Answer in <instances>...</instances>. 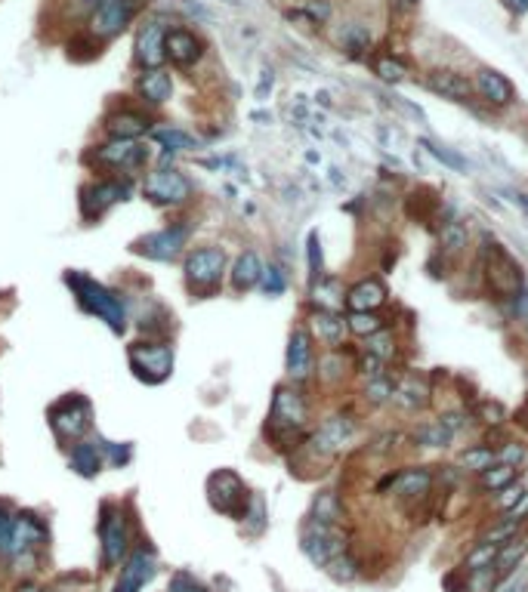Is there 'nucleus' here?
Listing matches in <instances>:
<instances>
[{
  "label": "nucleus",
  "mask_w": 528,
  "mask_h": 592,
  "mask_svg": "<svg viewBox=\"0 0 528 592\" xmlns=\"http://www.w3.org/2000/svg\"><path fill=\"white\" fill-rule=\"evenodd\" d=\"M306 423H309L306 395L293 386H278L276 395H272L269 420H266V439L272 441V448L276 450L300 448V441L306 435Z\"/></svg>",
  "instance_id": "f257e3e1"
},
{
  "label": "nucleus",
  "mask_w": 528,
  "mask_h": 592,
  "mask_svg": "<svg viewBox=\"0 0 528 592\" xmlns=\"http://www.w3.org/2000/svg\"><path fill=\"white\" fill-rule=\"evenodd\" d=\"M65 284L71 287L78 306H81L87 315H96V318L105 321L115 333L127 331V306H124L121 293L105 287L103 281L90 278V275H84V272H69L65 275Z\"/></svg>",
  "instance_id": "f03ea898"
},
{
  "label": "nucleus",
  "mask_w": 528,
  "mask_h": 592,
  "mask_svg": "<svg viewBox=\"0 0 528 592\" xmlns=\"http://www.w3.org/2000/svg\"><path fill=\"white\" fill-rule=\"evenodd\" d=\"M483 281L494 300L516 302L525 293V275L519 268V262L500 244H491V241L483 247Z\"/></svg>",
  "instance_id": "7ed1b4c3"
},
{
  "label": "nucleus",
  "mask_w": 528,
  "mask_h": 592,
  "mask_svg": "<svg viewBox=\"0 0 528 592\" xmlns=\"http://www.w3.org/2000/svg\"><path fill=\"white\" fill-rule=\"evenodd\" d=\"M46 420H50V429L59 441L78 444V441H84V435L90 432V426H93V407L84 395L71 392V395H62L59 401H53L50 410H46Z\"/></svg>",
  "instance_id": "20e7f679"
},
{
  "label": "nucleus",
  "mask_w": 528,
  "mask_h": 592,
  "mask_svg": "<svg viewBox=\"0 0 528 592\" xmlns=\"http://www.w3.org/2000/svg\"><path fill=\"white\" fill-rule=\"evenodd\" d=\"M186 275V287H189L195 296H213L223 284V275H226V253L219 247H198L186 257L183 266Z\"/></svg>",
  "instance_id": "39448f33"
},
{
  "label": "nucleus",
  "mask_w": 528,
  "mask_h": 592,
  "mask_svg": "<svg viewBox=\"0 0 528 592\" xmlns=\"http://www.w3.org/2000/svg\"><path fill=\"white\" fill-rule=\"evenodd\" d=\"M127 361L136 380L155 386L173 374V346L167 340H139L127 349Z\"/></svg>",
  "instance_id": "423d86ee"
},
{
  "label": "nucleus",
  "mask_w": 528,
  "mask_h": 592,
  "mask_svg": "<svg viewBox=\"0 0 528 592\" xmlns=\"http://www.w3.org/2000/svg\"><path fill=\"white\" fill-rule=\"evenodd\" d=\"M207 500L217 513L229 518H244L251 509V490L242 481V475L232 473V469H217V473L207 479Z\"/></svg>",
  "instance_id": "0eeeda50"
},
{
  "label": "nucleus",
  "mask_w": 528,
  "mask_h": 592,
  "mask_svg": "<svg viewBox=\"0 0 528 592\" xmlns=\"http://www.w3.org/2000/svg\"><path fill=\"white\" fill-rule=\"evenodd\" d=\"M133 192L130 179L121 177H103V179H93L81 188V217L87 222L105 217L118 201H127Z\"/></svg>",
  "instance_id": "6e6552de"
},
{
  "label": "nucleus",
  "mask_w": 528,
  "mask_h": 592,
  "mask_svg": "<svg viewBox=\"0 0 528 592\" xmlns=\"http://www.w3.org/2000/svg\"><path fill=\"white\" fill-rule=\"evenodd\" d=\"M149 154H152L149 145L139 143V139H109V143L93 152V160H96V167H103V170L130 177V173L143 170V167L149 164Z\"/></svg>",
  "instance_id": "1a4fd4ad"
},
{
  "label": "nucleus",
  "mask_w": 528,
  "mask_h": 592,
  "mask_svg": "<svg viewBox=\"0 0 528 592\" xmlns=\"http://www.w3.org/2000/svg\"><path fill=\"white\" fill-rule=\"evenodd\" d=\"M99 537H103V564L115 568L130 553V522L121 506L105 503L103 518H99Z\"/></svg>",
  "instance_id": "9d476101"
},
{
  "label": "nucleus",
  "mask_w": 528,
  "mask_h": 592,
  "mask_svg": "<svg viewBox=\"0 0 528 592\" xmlns=\"http://www.w3.org/2000/svg\"><path fill=\"white\" fill-rule=\"evenodd\" d=\"M303 553L325 568L331 558L350 553V534H346L340 524H325V522H312L309 518V524H306V530H303Z\"/></svg>",
  "instance_id": "9b49d317"
},
{
  "label": "nucleus",
  "mask_w": 528,
  "mask_h": 592,
  "mask_svg": "<svg viewBox=\"0 0 528 592\" xmlns=\"http://www.w3.org/2000/svg\"><path fill=\"white\" fill-rule=\"evenodd\" d=\"M149 0H103L90 16V35L96 40H111L139 16Z\"/></svg>",
  "instance_id": "f8f14e48"
},
{
  "label": "nucleus",
  "mask_w": 528,
  "mask_h": 592,
  "mask_svg": "<svg viewBox=\"0 0 528 592\" xmlns=\"http://www.w3.org/2000/svg\"><path fill=\"white\" fill-rule=\"evenodd\" d=\"M143 194L152 201V204L161 207H179L192 198V183L183 177L179 170H155L145 177L143 183Z\"/></svg>",
  "instance_id": "ddd939ff"
},
{
  "label": "nucleus",
  "mask_w": 528,
  "mask_h": 592,
  "mask_svg": "<svg viewBox=\"0 0 528 592\" xmlns=\"http://www.w3.org/2000/svg\"><path fill=\"white\" fill-rule=\"evenodd\" d=\"M189 234H192V228L186 226V222H173V226H164V228H158V232L139 238L133 251L143 253V257H149V259L170 262L179 257V251L186 247Z\"/></svg>",
  "instance_id": "4468645a"
},
{
  "label": "nucleus",
  "mask_w": 528,
  "mask_h": 592,
  "mask_svg": "<svg viewBox=\"0 0 528 592\" xmlns=\"http://www.w3.org/2000/svg\"><path fill=\"white\" fill-rule=\"evenodd\" d=\"M44 543H46V528L41 518L35 513H16L6 555L16 558V562H31V555H35Z\"/></svg>",
  "instance_id": "2eb2a0df"
},
{
  "label": "nucleus",
  "mask_w": 528,
  "mask_h": 592,
  "mask_svg": "<svg viewBox=\"0 0 528 592\" xmlns=\"http://www.w3.org/2000/svg\"><path fill=\"white\" fill-rule=\"evenodd\" d=\"M352 435H356L352 420H346V416H327L306 444H309V450L318 456H337L343 448H350Z\"/></svg>",
  "instance_id": "dca6fc26"
},
{
  "label": "nucleus",
  "mask_w": 528,
  "mask_h": 592,
  "mask_svg": "<svg viewBox=\"0 0 528 592\" xmlns=\"http://www.w3.org/2000/svg\"><path fill=\"white\" fill-rule=\"evenodd\" d=\"M167 25L164 19H149L143 29L136 31V62L143 69L155 71L164 65L167 59Z\"/></svg>",
  "instance_id": "f3484780"
},
{
  "label": "nucleus",
  "mask_w": 528,
  "mask_h": 592,
  "mask_svg": "<svg viewBox=\"0 0 528 592\" xmlns=\"http://www.w3.org/2000/svg\"><path fill=\"white\" fill-rule=\"evenodd\" d=\"M287 376L291 380H309L316 370V349H312V336L306 327H293L287 336Z\"/></svg>",
  "instance_id": "a211bd4d"
},
{
  "label": "nucleus",
  "mask_w": 528,
  "mask_h": 592,
  "mask_svg": "<svg viewBox=\"0 0 528 592\" xmlns=\"http://www.w3.org/2000/svg\"><path fill=\"white\" fill-rule=\"evenodd\" d=\"M152 577H155V555H152V549L136 547L130 553V558L124 562L121 577H118V583L111 592H143V587L152 580Z\"/></svg>",
  "instance_id": "6ab92c4d"
},
{
  "label": "nucleus",
  "mask_w": 528,
  "mask_h": 592,
  "mask_svg": "<svg viewBox=\"0 0 528 592\" xmlns=\"http://www.w3.org/2000/svg\"><path fill=\"white\" fill-rule=\"evenodd\" d=\"M202 56H204V44L195 31H189V29L167 31V59H170L173 65L189 69V65H195Z\"/></svg>",
  "instance_id": "aec40b11"
},
{
  "label": "nucleus",
  "mask_w": 528,
  "mask_h": 592,
  "mask_svg": "<svg viewBox=\"0 0 528 592\" xmlns=\"http://www.w3.org/2000/svg\"><path fill=\"white\" fill-rule=\"evenodd\" d=\"M386 296H390V291H386L384 278H362L356 281V284L346 291V308L350 312H377L380 306L386 302Z\"/></svg>",
  "instance_id": "412c9836"
},
{
  "label": "nucleus",
  "mask_w": 528,
  "mask_h": 592,
  "mask_svg": "<svg viewBox=\"0 0 528 592\" xmlns=\"http://www.w3.org/2000/svg\"><path fill=\"white\" fill-rule=\"evenodd\" d=\"M426 86H430L436 96L451 99V103H470V96H473V84H470V80H466L460 71H451V69L430 71V78H426Z\"/></svg>",
  "instance_id": "4be33fe9"
},
{
  "label": "nucleus",
  "mask_w": 528,
  "mask_h": 592,
  "mask_svg": "<svg viewBox=\"0 0 528 592\" xmlns=\"http://www.w3.org/2000/svg\"><path fill=\"white\" fill-rule=\"evenodd\" d=\"M69 466L75 469L78 475L84 479H93V475L103 473L105 466V441H78L71 444V456H69Z\"/></svg>",
  "instance_id": "5701e85b"
},
{
  "label": "nucleus",
  "mask_w": 528,
  "mask_h": 592,
  "mask_svg": "<svg viewBox=\"0 0 528 592\" xmlns=\"http://www.w3.org/2000/svg\"><path fill=\"white\" fill-rule=\"evenodd\" d=\"M473 86H476L479 96H483L485 103H491V105H510L513 96H516L510 80H507L500 71H494V69H479Z\"/></svg>",
  "instance_id": "b1692460"
},
{
  "label": "nucleus",
  "mask_w": 528,
  "mask_h": 592,
  "mask_svg": "<svg viewBox=\"0 0 528 592\" xmlns=\"http://www.w3.org/2000/svg\"><path fill=\"white\" fill-rule=\"evenodd\" d=\"M105 130L111 133V139H139L143 133H149V118L143 111L121 109L105 118Z\"/></svg>",
  "instance_id": "393cba45"
},
{
  "label": "nucleus",
  "mask_w": 528,
  "mask_h": 592,
  "mask_svg": "<svg viewBox=\"0 0 528 592\" xmlns=\"http://www.w3.org/2000/svg\"><path fill=\"white\" fill-rule=\"evenodd\" d=\"M263 259L257 257L253 251H244L242 257H238L235 262H232V272H229V278H232V287H235L238 293H244V291H253V287L263 281Z\"/></svg>",
  "instance_id": "a878e982"
},
{
  "label": "nucleus",
  "mask_w": 528,
  "mask_h": 592,
  "mask_svg": "<svg viewBox=\"0 0 528 592\" xmlns=\"http://www.w3.org/2000/svg\"><path fill=\"white\" fill-rule=\"evenodd\" d=\"M136 90L145 105H164V103H170V96H173V80L167 71L155 69V71H145L143 78H139Z\"/></svg>",
  "instance_id": "bb28decb"
},
{
  "label": "nucleus",
  "mask_w": 528,
  "mask_h": 592,
  "mask_svg": "<svg viewBox=\"0 0 528 592\" xmlns=\"http://www.w3.org/2000/svg\"><path fill=\"white\" fill-rule=\"evenodd\" d=\"M392 494H399L402 500H420L424 494H430V484H433V475L426 473L424 466H411L405 469V473H399L396 479H392Z\"/></svg>",
  "instance_id": "cd10ccee"
},
{
  "label": "nucleus",
  "mask_w": 528,
  "mask_h": 592,
  "mask_svg": "<svg viewBox=\"0 0 528 592\" xmlns=\"http://www.w3.org/2000/svg\"><path fill=\"white\" fill-rule=\"evenodd\" d=\"M392 401H396L399 407L405 410H420L430 405V382L420 380V376H405L402 386L396 389V395H392Z\"/></svg>",
  "instance_id": "c85d7f7f"
},
{
  "label": "nucleus",
  "mask_w": 528,
  "mask_h": 592,
  "mask_svg": "<svg viewBox=\"0 0 528 592\" xmlns=\"http://www.w3.org/2000/svg\"><path fill=\"white\" fill-rule=\"evenodd\" d=\"M312 331L318 333V340H322L325 346H340L346 333V321L340 318L337 312H331V308H318V312L312 315Z\"/></svg>",
  "instance_id": "c756f323"
},
{
  "label": "nucleus",
  "mask_w": 528,
  "mask_h": 592,
  "mask_svg": "<svg viewBox=\"0 0 528 592\" xmlns=\"http://www.w3.org/2000/svg\"><path fill=\"white\" fill-rule=\"evenodd\" d=\"M454 439H458V435H454L442 420H430L414 429V444H417V448H436V450L451 448Z\"/></svg>",
  "instance_id": "7c9ffc66"
},
{
  "label": "nucleus",
  "mask_w": 528,
  "mask_h": 592,
  "mask_svg": "<svg viewBox=\"0 0 528 592\" xmlns=\"http://www.w3.org/2000/svg\"><path fill=\"white\" fill-rule=\"evenodd\" d=\"M525 555H528V537L525 534L510 537V540H507L504 547L498 549V562H494V571H498V574H510L513 568H519V564L525 562Z\"/></svg>",
  "instance_id": "2f4dec72"
},
{
  "label": "nucleus",
  "mask_w": 528,
  "mask_h": 592,
  "mask_svg": "<svg viewBox=\"0 0 528 592\" xmlns=\"http://www.w3.org/2000/svg\"><path fill=\"white\" fill-rule=\"evenodd\" d=\"M316 370L325 386H337V382L350 374V358H346L343 352H337V349H331V352H325L322 358L316 361Z\"/></svg>",
  "instance_id": "473e14b6"
},
{
  "label": "nucleus",
  "mask_w": 528,
  "mask_h": 592,
  "mask_svg": "<svg viewBox=\"0 0 528 592\" xmlns=\"http://www.w3.org/2000/svg\"><path fill=\"white\" fill-rule=\"evenodd\" d=\"M309 518L312 522H325V524H340V518H343V503H340L337 490H322V494L316 497V503H312Z\"/></svg>",
  "instance_id": "72a5a7b5"
},
{
  "label": "nucleus",
  "mask_w": 528,
  "mask_h": 592,
  "mask_svg": "<svg viewBox=\"0 0 528 592\" xmlns=\"http://www.w3.org/2000/svg\"><path fill=\"white\" fill-rule=\"evenodd\" d=\"M516 475H519L516 466H507V463H494L491 469L479 473V488H483V490H498V494H500L504 488L516 484Z\"/></svg>",
  "instance_id": "f704fd0d"
},
{
  "label": "nucleus",
  "mask_w": 528,
  "mask_h": 592,
  "mask_svg": "<svg viewBox=\"0 0 528 592\" xmlns=\"http://www.w3.org/2000/svg\"><path fill=\"white\" fill-rule=\"evenodd\" d=\"M340 44H343L346 56L362 59L365 53H367V46H371V35H367L365 25L350 22V25H346V29H343V35H340Z\"/></svg>",
  "instance_id": "c9c22d12"
},
{
  "label": "nucleus",
  "mask_w": 528,
  "mask_h": 592,
  "mask_svg": "<svg viewBox=\"0 0 528 592\" xmlns=\"http://www.w3.org/2000/svg\"><path fill=\"white\" fill-rule=\"evenodd\" d=\"M152 139H155V143H161L167 152H192V148H198V139L192 136V133H186V130H177V127H164V130H155V133H152Z\"/></svg>",
  "instance_id": "e433bc0d"
},
{
  "label": "nucleus",
  "mask_w": 528,
  "mask_h": 592,
  "mask_svg": "<svg viewBox=\"0 0 528 592\" xmlns=\"http://www.w3.org/2000/svg\"><path fill=\"white\" fill-rule=\"evenodd\" d=\"M306 272H309L312 284H318V281L325 278V253H322L318 232H309V238H306Z\"/></svg>",
  "instance_id": "4c0bfd02"
},
{
  "label": "nucleus",
  "mask_w": 528,
  "mask_h": 592,
  "mask_svg": "<svg viewBox=\"0 0 528 592\" xmlns=\"http://www.w3.org/2000/svg\"><path fill=\"white\" fill-rule=\"evenodd\" d=\"M494 463H498V450L485 448V444H473V448H466L464 454H460V466L476 469V473H485Z\"/></svg>",
  "instance_id": "58836bf2"
},
{
  "label": "nucleus",
  "mask_w": 528,
  "mask_h": 592,
  "mask_svg": "<svg viewBox=\"0 0 528 592\" xmlns=\"http://www.w3.org/2000/svg\"><path fill=\"white\" fill-rule=\"evenodd\" d=\"M312 300H316L322 308H331V312H337L340 302H346V291H340L337 281L322 278L318 284H312Z\"/></svg>",
  "instance_id": "ea45409f"
},
{
  "label": "nucleus",
  "mask_w": 528,
  "mask_h": 592,
  "mask_svg": "<svg viewBox=\"0 0 528 592\" xmlns=\"http://www.w3.org/2000/svg\"><path fill=\"white\" fill-rule=\"evenodd\" d=\"M466 244H470V234H466V228L460 226V222H445V226L439 228V247H442L445 253H460Z\"/></svg>",
  "instance_id": "a19ab883"
},
{
  "label": "nucleus",
  "mask_w": 528,
  "mask_h": 592,
  "mask_svg": "<svg viewBox=\"0 0 528 592\" xmlns=\"http://www.w3.org/2000/svg\"><path fill=\"white\" fill-rule=\"evenodd\" d=\"M346 327H350L352 333L356 336H374V333H380L384 331V318H380L377 312H350V318H346Z\"/></svg>",
  "instance_id": "79ce46f5"
},
{
  "label": "nucleus",
  "mask_w": 528,
  "mask_h": 592,
  "mask_svg": "<svg viewBox=\"0 0 528 592\" xmlns=\"http://www.w3.org/2000/svg\"><path fill=\"white\" fill-rule=\"evenodd\" d=\"M325 571H327V577H334L337 583H352L359 577V562L350 553H343V555L331 558V562L325 564Z\"/></svg>",
  "instance_id": "37998d69"
},
{
  "label": "nucleus",
  "mask_w": 528,
  "mask_h": 592,
  "mask_svg": "<svg viewBox=\"0 0 528 592\" xmlns=\"http://www.w3.org/2000/svg\"><path fill=\"white\" fill-rule=\"evenodd\" d=\"M420 148H424V152H430L433 158H439L445 167H451V170H458V173H466V170H470V164H466V158H460L458 152H448L445 145L430 143V139H420Z\"/></svg>",
  "instance_id": "c03bdc74"
},
{
  "label": "nucleus",
  "mask_w": 528,
  "mask_h": 592,
  "mask_svg": "<svg viewBox=\"0 0 528 592\" xmlns=\"http://www.w3.org/2000/svg\"><path fill=\"white\" fill-rule=\"evenodd\" d=\"M392 395H396V386H392L390 376H374V380H367L365 399L371 401V405H390Z\"/></svg>",
  "instance_id": "a18cd8bd"
},
{
  "label": "nucleus",
  "mask_w": 528,
  "mask_h": 592,
  "mask_svg": "<svg viewBox=\"0 0 528 592\" xmlns=\"http://www.w3.org/2000/svg\"><path fill=\"white\" fill-rule=\"evenodd\" d=\"M498 549L500 547H494V543H479L476 549H473L470 555H466V562H464V571H479V568H491L494 562H498Z\"/></svg>",
  "instance_id": "49530a36"
},
{
  "label": "nucleus",
  "mask_w": 528,
  "mask_h": 592,
  "mask_svg": "<svg viewBox=\"0 0 528 592\" xmlns=\"http://www.w3.org/2000/svg\"><path fill=\"white\" fill-rule=\"evenodd\" d=\"M367 352L377 355L380 361H390L392 355H396V336L386 331V327H384V331H380V333L367 336Z\"/></svg>",
  "instance_id": "de8ad7c7"
},
{
  "label": "nucleus",
  "mask_w": 528,
  "mask_h": 592,
  "mask_svg": "<svg viewBox=\"0 0 528 592\" xmlns=\"http://www.w3.org/2000/svg\"><path fill=\"white\" fill-rule=\"evenodd\" d=\"M494 592H528V564L523 562L510 574H504V580L494 587Z\"/></svg>",
  "instance_id": "09e8293b"
},
{
  "label": "nucleus",
  "mask_w": 528,
  "mask_h": 592,
  "mask_svg": "<svg viewBox=\"0 0 528 592\" xmlns=\"http://www.w3.org/2000/svg\"><path fill=\"white\" fill-rule=\"evenodd\" d=\"M374 69H377V78L386 80V84H399V80H405V74H408L405 65L390 56H380L377 62H374Z\"/></svg>",
  "instance_id": "8fccbe9b"
},
{
  "label": "nucleus",
  "mask_w": 528,
  "mask_h": 592,
  "mask_svg": "<svg viewBox=\"0 0 528 592\" xmlns=\"http://www.w3.org/2000/svg\"><path fill=\"white\" fill-rule=\"evenodd\" d=\"M470 587H466V592H494V587H498V571L491 568H479V571H470Z\"/></svg>",
  "instance_id": "3c124183"
},
{
  "label": "nucleus",
  "mask_w": 528,
  "mask_h": 592,
  "mask_svg": "<svg viewBox=\"0 0 528 592\" xmlns=\"http://www.w3.org/2000/svg\"><path fill=\"white\" fill-rule=\"evenodd\" d=\"M260 287H263V291L269 293V296L285 293V287H287L285 272H282V268H278V266H266V268H263V281H260Z\"/></svg>",
  "instance_id": "603ef678"
},
{
  "label": "nucleus",
  "mask_w": 528,
  "mask_h": 592,
  "mask_svg": "<svg viewBox=\"0 0 528 592\" xmlns=\"http://www.w3.org/2000/svg\"><path fill=\"white\" fill-rule=\"evenodd\" d=\"M12 522H16V515H12L10 503H6V500H0V555H6V549H10Z\"/></svg>",
  "instance_id": "864d4df0"
},
{
  "label": "nucleus",
  "mask_w": 528,
  "mask_h": 592,
  "mask_svg": "<svg viewBox=\"0 0 528 592\" xmlns=\"http://www.w3.org/2000/svg\"><path fill=\"white\" fill-rule=\"evenodd\" d=\"M303 16L309 19L312 25H325L327 19L334 16V6L325 4V0H309V4L303 6Z\"/></svg>",
  "instance_id": "5fc2aeb1"
},
{
  "label": "nucleus",
  "mask_w": 528,
  "mask_h": 592,
  "mask_svg": "<svg viewBox=\"0 0 528 592\" xmlns=\"http://www.w3.org/2000/svg\"><path fill=\"white\" fill-rule=\"evenodd\" d=\"M384 367H386V361H380L377 355H371L365 349L362 355H359V370L367 376V380H374V376H384Z\"/></svg>",
  "instance_id": "6e6d98bb"
},
{
  "label": "nucleus",
  "mask_w": 528,
  "mask_h": 592,
  "mask_svg": "<svg viewBox=\"0 0 528 592\" xmlns=\"http://www.w3.org/2000/svg\"><path fill=\"white\" fill-rule=\"evenodd\" d=\"M525 494H528L525 488H519V484H510V488H504V490L498 494V506H500V509H510V513H513V509L519 506V500H523Z\"/></svg>",
  "instance_id": "4d7b16f0"
},
{
  "label": "nucleus",
  "mask_w": 528,
  "mask_h": 592,
  "mask_svg": "<svg viewBox=\"0 0 528 592\" xmlns=\"http://www.w3.org/2000/svg\"><path fill=\"white\" fill-rule=\"evenodd\" d=\"M523 456H525V450H523V444H516V441H510L507 448L498 450V463H507V466H519Z\"/></svg>",
  "instance_id": "13d9d810"
},
{
  "label": "nucleus",
  "mask_w": 528,
  "mask_h": 592,
  "mask_svg": "<svg viewBox=\"0 0 528 592\" xmlns=\"http://www.w3.org/2000/svg\"><path fill=\"white\" fill-rule=\"evenodd\" d=\"M167 592H207V589L202 587V583L192 580L189 574H177L170 580V587H167Z\"/></svg>",
  "instance_id": "bf43d9fd"
},
{
  "label": "nucleus",
  "mask_w": 528,
  "mask_h": 592,
  "mask_svg": "<svg viewBox=\"0 0 528 592\" xmlns=\"http://www.w3.org/2000/svg\"><path fill=\"white\" fill-rule=\"evenodd\" d=\"M479 416H485L488 426H494V423H504V407L494 405V401H479Z\"/></svg>",
  "instance_id": "052dcab7"
},
{
  "label": "nucleus",
  "mask_w": 528,
  "mask_h": 592,
  "mask_svg": "<svg viewBox=\"0 0 528 592\" xmlns=\"http://www.w3.org/2000/svg\"><path fill=\"white\" fill-rule=\"evenodd\" d=\"M513 12H528V0H504Z\"/></svg>",
  "instance_id": "680f3d73"
},
{
  "label": "nucleus",
  "mask_w": 528,
  "mask_h": 592,
  "mask_svg": "<svg viewBox=\"0 0 528 592\" xmlns=\"http://www.w3.org/2000/svg\"><path fill=\"white\" fill-rule=\"evenodd\" d=\"M331 179H334V185H337V188H343V177H340L337 167H331Z\"/></svg>",
  "instance_id": "e2e57ef3"
},
{
  "label": "nucleus",
  "mask_w": 528,
  "mask_h": 592,
  "mask_svg": "<svg viewBox=\"0 0 528 592\" xmlns=\"http://www.w3.org/2000/svg\"><path fill=\"white\" fill-rule=\"evenodd\" d=\"M16 592H41V589H37V587H31V583H25V587H19Z\"/></svg>",
  "instance_id": "0e129e2a"
},
{
  "label": "nucleus",
  "mask_w": 528,
  "mask_h": 592,
  "mask_svg": "<svg viewBox=\"0 0 528 592\" xmlns=\"http://www.w3.org/2000/svg\"><path fill=\"white\" fill-rule=\"evenodd\" d=\"M81 4H84V6H93V10H96V6L103 4V0H81Z\"/></svg>",
  "instance_id": "69168bd1"
}]
</instances>
